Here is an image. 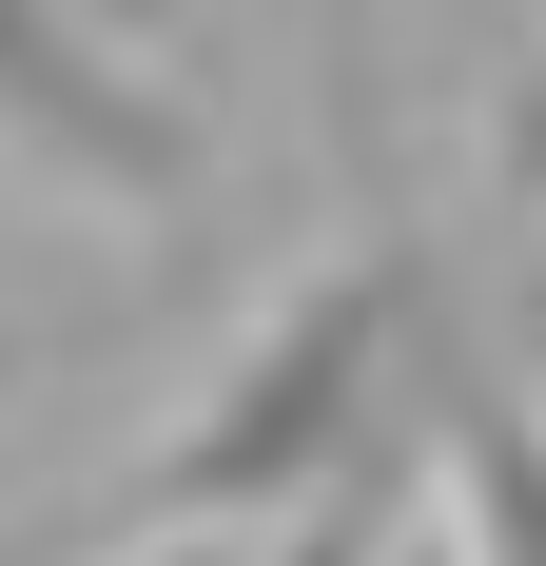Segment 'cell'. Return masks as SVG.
I'll list each match as a JSON object with an SVG mask.
<instances>
[{
  "label": "cell",
  "instance_id": "obj_1",
  "mask_svg": "<svg viewBox=\"0 0 546 566\" xmlns=\"http://www.w3.org/2000/svg\"><path fill=\"white\" fill-rule=\"evenodd\" d=\"M449 410H469V371H449V274L410 254V234H371V254L293 274L254 333L216 352V391L176 410V450L117 489V527H137V547L293 527L313 489H351V469L449 450Z\"/></svg>",
  "mask_w": 546,
  "mask_h": 566
},
{
  "label": "cell",
  "instance_id": "obj_2",
  "mask_svg": "<svg viewBox=\"0 0 546 566\" xmlns=\"http://www.w3.org/2000/svg\"><path fill=\"white\" fill-rule=\"evenodd\" d=\"M0 157H40L98 216H196L216 196V117L137 59L117 0H0Z\"/></svg>",
  "mask_w": 546,
  "mask_h": 566
},
{
  "label": "cell",
  "instance_id": "obj_3",
  "mask_svg": "<svg viewBox=\"0 0 546 566\" xmlns=\"http://www.w3.org/2000/svg\"><path fill=\"white\" fill-rule=\"evenodd\" d=\"M449 547L469 566H546V410L527 391L449 410Z\"/></svg>",
  "mask_w": 546,
  "mask_h": 566
},
{
  "label": "cell",
  "instance_id": "obj_4",
  "mask_svg": "<svg viewBox=\"0 0 546 566\" xmlns=\"http://www.w3.org/2000/svg\"><path fill=\"white\" fill-rule=\"evenodd\" d=\"M410 469H449V450H410ZM410 469H351V489H313L293 527H254V566H410L390 527H410Z\"/></svg>",
  "mask_w": 546,
  "mask_h": 566
},
{
  "label": "cell",
  "instance_id": "obj_5",
  "mask_svg": "<svg viewBox=\"0 0 546 566\" xmlns=\"http://www.w3.org/2000/svg\"><path fill=\"white\" fill-rule=\"evenodd\" d=\"M137 566H216V547H137Z\"/></svg>",
  "mask_w": 546,
  "mask_h": 566
},
{
  "label": "cell",
  "instance_id": "obj_6",
  "mask_svg": "<svg viewBox=\"0 0 546 566\" xmlns=\"http://www.w3.org/2000/svg\"><path fill=\"white\" fill-rule=\"evenodd\" d=\"M410 566H469V547H410Z\"/></svg>",
  "mask_w": 546,
  "mask_h": 566
}]
</instances>
